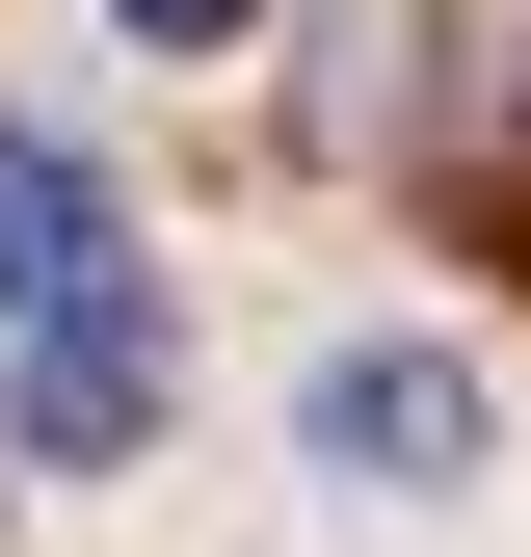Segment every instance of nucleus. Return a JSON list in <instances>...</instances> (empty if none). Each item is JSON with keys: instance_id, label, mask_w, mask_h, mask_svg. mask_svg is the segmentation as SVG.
Here are the masks:
<instances>
[{"instance_id": "f257e3e1", "label": "nucleus", "mask_w": 531, "mask_h": 557, "mask_svg": "<svg viewBox=\"0 0 531 557\" xmlns=\"http://www.w3.org/2000/svg\"><path fill=\"white\" fill-rule=\"evenodd\" d=\"M0 319H27V451L107 478L160 425V319H133V239L81 186V133H0Z\"/></svg>"}, {"instance_id": "f03ea898", "label": "nucleus", "mask_w": 531, "mask_h": 557, "mask_svg": "<svg viewBox=\"0 0 531 557\" xmlns=\"http://www.w3.org/2000/svg\"><path fill=\"white\" fill-rule=\"evenodd\" d=\"M452 451H479V372H425V345L319 372V478H452Z\"/></svg>"}, {"instance_id": "7ed1b4c3", "label": "nucleus", "mask_w": 531, "mask_h": 557, "mask_svg": "<svg viewBox=\"0 0 531 557\" xmlns=\"http://www.w3.org/2000/svg\"><path fill=\"white\" fill-rule=\"evenodd\" d=\"M133 27H160V53H213V27H239V0H133Z\"/></svg>"}]
</instances>
